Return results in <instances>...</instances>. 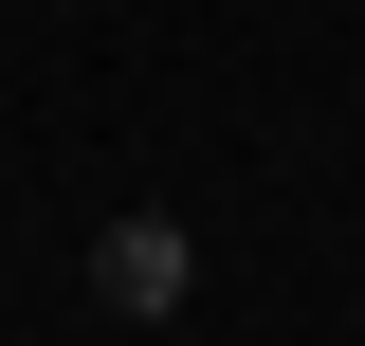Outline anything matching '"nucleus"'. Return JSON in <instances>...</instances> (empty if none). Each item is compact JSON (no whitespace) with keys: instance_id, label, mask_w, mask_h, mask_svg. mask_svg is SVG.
Wrapping results in <instances>:
<instances>
[{"instance_id":"obj_1","label":"nucleus","mask_w":365,"mask_h":346,"mask_svg":"<svg viewBox=\"0 0 365 346\" xmlns=\"http://www.w3.org/2000/svg\"><path fill=\"white\" fill-rule=\"evenodd\" d=\"M91 292L128 310V328H165V310L201 292V237H182L165 201H128V219H110V237H91Z\"/></svg>"}]
</instances>
